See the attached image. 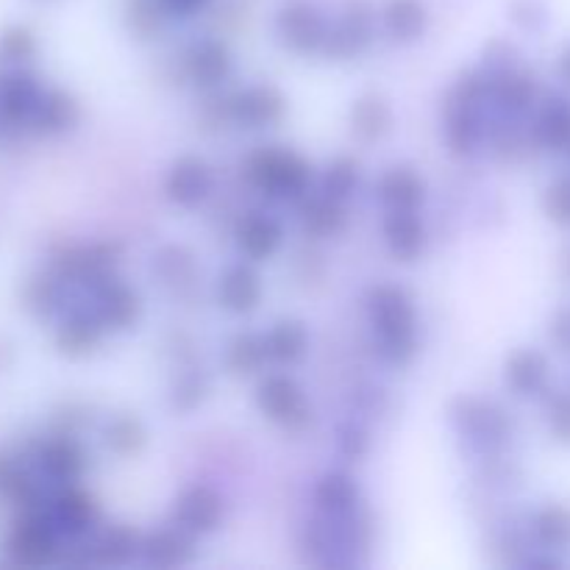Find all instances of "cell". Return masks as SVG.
I'll use <instances>...</instances> for the list:
<instances>
[{"mask_svg":"<svg viewBox=\"0 0 570 570\" xmlns=\"http://www.w3.org/2000/svg\"><path fill=\"white\" fill-rule=\"evenodd\" d=\"M423 184L415 173L393 170L382 181V198L393 206L395 212H410L421 200Z\"/></svg>","mask_w":570,"mask_h":570,"instance_id":"19","label":"cell"},{"mask_svg":"<svg viewBox=\"0 0 570 570\" xmlns=\"http://www.w3.org/2000/svg\"><path fill=\"white\" fill-rule=\"evenodd\" d=\"M306 345V334L298 323H282V326L273 328L265 340L267 356L278 362H293L304 354Z\"/></svg>","mask_w":570,"mask_h":570,"instance_id":"23","label":"cell"},{"mask_svg":"<svg viewBox=\"0 0 570 570\" xmlns=\"http://www.w3.org/2000/svg\"><path fill=\"white\" fill-rule=\"evenodd\" d=\"M340 209L332 204V200H321V204L312 206V212L306 209V228L317 234H328V232H337L340 226Z\"/></svg>","mask_w":570,"mask_h":570,"instance_id":"33","label":"cell"},{"mask_svg":"<svg viewBox=\"0 0 570 570\" xmlns=\"http://www.w3.org/2000/svg\"><path fill=\"white\" fill-rule=\"evenodd\" d=\"M546 209L562 226H570V178H562L546 195Z\"/></svg>","mask_w":570,"mask_h":570,"instance_id":"34","label":"cell"},{"mask_svg":"<svg viewBox=\"0 0 570 570\" xmlns=\"http://www.w3.org/2000/svg\"><path fill=\"white\" fill-rule=\"evenodd\" d=\"M26 309L37 317H48L61 304V282L56 276H33L22 289Z\"/></svg>","mask_w":570,"mask_h":570,"instance_id":"21","label":"cell"},{"mask_svg":"<svg viewBox=\"0 0 570 570\" xmlns=\"http://www.w3.org/2000/svg\"><path fill=\"white\" fill-rule=\"evenodd\" d=\"M45 512L56 523L61 534H81L92 523V501L72 484H56L53 493H48Z\"/></svg>","mask_w":570,"mask_h":570,"instance_id":"6","label":"cell"},{"mask_svg":"<svg viewBox=\"0 0 570 570\" xmlns=\"http://www.w3.org/2000/svg\"><path fill=\"white\" fill-rule=\"evenodd\" d=\"M507 379H510L518 393H534L546 382V360L534 351H523V354L512 356L510 367H507Z\"/></svg>","mask_w":570,"mask_h":570,"instance_id":"22","label":"cell"},{"mask_svg":"<svg viewBox=\"0 0 570 570\" xmlns=\"http://www.w3.org/2000/svg\"><path fill=\"white\" fill-rule=\"evenodd\" d=\"M9 362H11V345L0 340V371H3V367L9 365Z\"/></svg>","mask_w":570,"mask_h":570,"instance_id":"40","label":"cell"},{"mask_svg":"<svg viewBox=\"0 0 570 570\" xmlns=\"http://www.w3.org/2000/svg\"><path fill=\"white\" fill-rule=\"evenodd\" d=\"M282 33L293 48L312 50L323 42V22L306 6H289L282 14Z\"/></svg>","mask_w":570,"mask_h":570,"instance_id":"10","label":"cell"},{"mask_svg":"<svg viewBox=\"0 0 570 570\" xmlns=\"http://www.w3.org/2000/svg\"><path fill=\"white\" fill-rule=\"evenodd\" d=\"M387 237L390 245H393V254L410 262L415 259L423 245V228L412 217V212H395L387 223Z\"/></svg>","mask_w":570,"mask_h":570,"instance_id":"16","label":"cell"},{"mask_svg":"<svg viewBox=\"0 0 570 570\" xmlns=\"http://www.w3.org/2000/svg\"><path fill=\"white\" fill-rule=\"evenodd\" d=\"M167 189H170V195L178 204H195V200L204 198L206 189H209V173H206V167L198 165V161H181V165L173 170Z\"/></svg>","mask_w":570,"mask_h":570,"instance_id":"15","label":"cell"},{"mask_svg":"<svg viewBox=\"0 0 570 570\" xmlns=\"http://www.w3.org/2000/svg\"><path fill=\"white\" fill-rule=\"evenodd\" d=\"M540 137L546 145L557 150L570 148V106L568 104H554L546 109V115L540 117Z\"/></svg>","mask_w":570,"mask_h":570,"instance_id":"28","label":"cell"},{"mask_svg":"<svg viewBox=\"0 0 570 570\" xmlns=\"http://www.w3.org/2000/svg\"><path fill=\"white\" fill-rule=\"evenodd\" d=\"M161 3H165L170 11H178V14H189V11L204 6V0H161Z\"/></svg>","mask_w":570,"mask_h":570,"instance_id":"39","label":"cell"},{"mask_svg":"<svg viewBox=\"0 0 570 570\" xmlns=\"http://www.w3.org/2000/svg\"><path fill=\"white\" fill-rule=\"evenodd\" d=\"M0 499L9 504L26 510H42L48 493L42 490V482L33 476L28 468L26 456L0 454Z\"/></svg>","mask_w":570,"mask_h":570,"instance_id":"4","label":"cell"},{"mask_svg":"<svg viewBox=\"0 0 570 570\" xmlns=\"http://www.w3.org/2000/svg\"><path fill=\"white\" fill-rule=\"evenodd\" d=\"M37 53V37L26 26H9L0 31V65L26 67Z\"/></svg>","mask_w":570,"mask_h":570,"instance_id":"20","label":"cell"},{"mask_svg":"<svg viewBox=\"0 0 570 570\" xmlns=\"http://www.w3.org/2000/svg\"><path fill=\"white\" fill-rule=\"evenodd\" d=\"M534 532H538L540 543L549 549H562L570 543V510L566 507H549L534 521Z\"/></svg>","mask_w":570,"mask_h":570,"instance_id":"25","label":"cell"},{"mask_svg":"<svg viewBox=\"0 0 570 570\" xmlns=\"http://www.w3.org/2000/svg\"><path fill=\"white\" fill-rule=\"evenodd\" d=\"M95 343H98V317H89L87 312L70 315L56 332V345L67 356H83L92 351Z\"/></svg>","mask_w":570,"mask_h":570,"instance_id":"11","label":"cell"},{"mask_svg":"<svg viewBox=\"0 0 570 570\" xmlns=\"http://www.w3.org/2000/svg\"><path fill=\"white\" fill-rule=\"evenodd\" d=\"M387 28L399 39L417 37L423 31V6L417 0H390Z\"/></svg>","mask_w":570,"mask_h":570,"instance_id":"24","label":"cell"},{"mask_svg":"<svg viewBox=\"0 0 570 570\" xmlns=\"http://www.w3.org/2000/svg\"><path fill=\"white\" fill-rule=\"evenodd\" d=\"M367 39H371V17H367V9L351 11L343 26H340L337 37H334V45H337L334 50L340 56L356 53V50L365 48Z\"/></svg>","mask_w":570,"mask_h":570,"instance_id":"27","label":"cell"},{"mask_svg":"<svg viewBox=\"0 0 570 570\" xmlns=\"http://www.w3.org/2000/svg\"><path fill=\"white\" fill-rule=\"evenodd\" d=\"M83 451L76 440L56 438L48 440L42 449L37 451V468L50 484H72L83 473Z\"/></svg>","mask_w":570,"mask_h":570,"instance_id":"7","label":"cell"},{"mask_svg":"<svg viewBox=\"0 0 570 570\" xmlns=\"http://www.w3.org/2000/svg\"><path fill=\"white\" fill-rule=\"evenodd\" d=\"M265 356H267L265 340L243 337V340H237V343H234L228 362H232V367L237 373H254L256 367H259V362L265 360Z\"/></svg>","mask_w":570,"mask_h":570,"instance_id":"31","label":"cell"},{"mask_svg":"<svg viewBox=\"0 0 570 570\" xmlns=\"http://www.w3.org/2000/svg\"><path fill=\"white\" fill-rule=\"evenodd\" d=\"M42 95V83L26 67H9L0 72V131L28 128Z\"/></svg>","mask_w":570,"mask_h":570,"instance_id":"3","label":"cell"},{"mask_svg":"<svg viewBox=\"0 0 570 570\" xmlns=\"http://www.w3.org/2000/svg\"><path fill=\"white\" fill-rule=\"evenodd\" d=\"M220 301L232 312L254 309L256 301H259V282H256L254 273L243 271V267L228 273L220 282Z\"/></svg>","mask_w":570,"mask_h":570,"instance_id":"14","label":"cell"},{"mask_svg":"<svg viewBox=\"0 0 570 570\" xmlns=\"http://www.w3.org/2000/svg\"><path fill=\"white\" fill-rule=\"evenodd\" d=\"M78 109L72 104L70 95L59 92H45L42 100H39L37 111H33L31 122H28V131L33 134H42V137H50V134H61L76 122Z\"/></svg>","mask_w":570,"mask_h":570,"instance_id":"9","label":"cell"},{"mask_svg":"<svg viewBox=\"0 0 570 570\" xmlns=\"http://www.w3.org/2000/svg\"><path fill=\"white\" fill-rule=\"evenodd\" d=\"M387 106L376 98H365L354 109V126L362 137H379L387 128Z\"/></svg>","mask_w":570,"mask_h":570,"instance_id":"29","label":"cell"},{"mask_svg":"<svg viewBox=\"0 0 570 570\" xmlns=\"http://www.w3.org/2000/svg\"><path fill=\"white\" fill-rule=\"evenodd\" d=\"M551 426L560 434V440H568L570 443V395L554 404V410H551Z\"/></svg>","mask_w":570,"mask_h":570,"instance_id":"37","label":"cell"},{"mask_svg":"<svg viewBox=\"0 0 570 570\" xmlns=\"http://www.w3.org/2000/svg\"><path fill=\"white\" fill-rule=\"evenodd\" d=\"M189 67H193V76L198 78L200 83H215L226 76L228 56L220 45H200L193 53V59H189Z\"/></svg>","mask_w":570,"mask_h":570,"instance_id":"26","label":"cell"},{"mask_svg":"<svg viewBox=\"0 0 570 570\" xmlns=\"http://www.w3.org/2000/svg\"><path fill=\"white\" fill-rule=\"evenodd\" d=\"M95 317L104 326L122 328L126 323H131L137 317V301L128 289L117 287V284H109L98 293V306H95Z\"/></svg>","mask_w":570,"mask_h":570,"instance_id":"12","label":"cell"},{"mask_svg":"<svg viewBox=\"0 0 570 570\" xmlns=\"http://www.w3.org/2000/svg\"><path fill=\"white\" fill-rule=\"evenodd\" d=\"M59 529L42 510H26L3 540L6 560L14 566H48L59 554Z\"/></svg>","mask_w":570,"mask_h":570,"instance_id":"1","label":"cell"},{"mask_svg":"<svg viewBox=\"0 0 570 570\" xmlns=\"http://www.w3.org/2000/svg\"><path fill=\"white\" fill-rule=\"evenodd\" d=\"M237 111L250 126H265V122H273L282 117L284 106L282 98L276 92H271V89H250V92L239 95Z\"/></svg>","mask_w":570,"mask_h":570,"instance_id":"18","label":"cell"},{"mask_svg":"<svg viewBox=\"0 0 570 570\" xmlns=\"http://www.w3.org/2000/svg\"><path fill=\"white\" fill-rule=\"evenodd\" d=\"M317 499H321V504L326 507V510L348 512L351 507H354L356 490L351 488L348 479L332 476V479H326V482H323V488H321V493H317Z\"/></svg>","mask_w":570,"mask_h":570,"instance_id":"30","label":"cell"},{"mask_svg":"<svg viewBox=\"0 0 570 570\" xmlns=\"http://www.w3.org/2000/svg\"><path fill=\"white\" fill-rule=\"evenodd\" d=\"M373 323L379 328L384 351L395 362H404L415 348V317L401 289L379 287L373 293Z\"/></svg>","mask_w":570,"mask_h":570,"instance_id":"2","label":"cell"},{"mask_svg":"<svg viewBox=\"0 0 570 570\" xmlns=\"http://www.w3.org/2000/svg\"><path fill=\"white\" fill-rule=\"evenodd\" d=\"M184 549V540L178 534H159L156 540H150L148 557L159 566H173V562H181L178 551Z\"/></svg>","mask_w":570,"mask_h":570,"instance_id":"35","label":"cell"},{"mask_svg":"<svg viewBox=\"0 0 570 570\" xmlns=\"http://www.w3.org/2000/svg\"><path fill=\"white\" fill-rule=\"evenodd\" d=\"M250 173L262 189H271L278 195H295L306 184V167L289 154H273V150L259 154Z\"/></svg>","mask_w":570,"mask_h":570,"instance_id":"5","label":"cell"},{"mask_svg":"<svg viewBox=\"0 0 570 570\" xmlns=\"http://www.w3.org/2000/svg\"><path fill=\"white\" fill-rule=\"evenodd\" d=\"M220 518V504L209 490H193L178 507V521L189 532H209Z\"/></svg>","mask_w":570,"mask_h":570,"instance_id":"13","label":"cell"},{"mask_svg":"<svg viewBox=\"0 0 570 570\" xmlns=\"http://www.w3.org/2000/svg\"><path fill=\"white\" fill-rule=\"evenodd\" d=\"M142 443V432H139L137 421L131 417H117L109 429H106V445L117 454H128L134 451L137 445Z\"/></svg>","mask_w":570,"mask_h":570,"instance_id":"32","label":"cell"},{"mask_svg":"<svg viewBox=\"0 0 570 570\" xmlns=\"http://www.w3.org/2000/svg\"><path fill=\"white\" fill-rule=\"evenodd\" d=\"M560 70H562V78H566V81L570 83V48H568V53L562 56V65H560Z\"/></svg>","mask_w":570,"mask_h":570,"instance_id":"41","label":"cell"},{"mask_svg":"<svg viewBox=\"0 0 570 570\" xmlns=\"http://www.w3.org/2000/svg\"><path fill=\"white\" fill-rule=\"evenodd\" d=\"M259 404L273 421L284 423V426H301V423L306 421L304 395H301V390L284 376H271L262 384Z\"/></svg>","mask_w":570,"mask_h":570,"instance_id":"8","label":"cell"},{"mask_svg":"<svg viewBox=\"0 0 570 570\" xmlns=\"http://www.w3.org/2000/svg\"><path fill=\"white\" fill-rule=\"evenodd\" d=\"M239 245L248 256L262 259V256H271L278 245V228L276 223L267 220V217H248L239 226Z\"/></svg>","mask_w":570,"mask_h":570,"instance_id":"17","label":"cell"},{"mask_svg":"<svg viewBox=\"0 0 570 570\" xmlns=\"http://www.w3.org/2000/svg\"><path fill=\"white\" fill-rule=\"evenodd\" d=\"M356 184V173L351 165H337L332 167V173H328V195H337V198H343V195L351 193V187Z\"/></svg>","mask_w":570,"mask_h":570,"instance_id":"36","label":"cell"},{"mask_svg":"<svg viewBox=\"0 0 570 570\" xmlns=\"http://www.w3.org/2000/svg\"><path fill=\"white\" fill-rule=\"evenodd\" d=\"M551 334H554L557 345H560L562 351H568V354H570V309H566L560 317H557Z\"/></svg>","mask_w":570,"mask_h":570,"instance_id":"38","label":"cell"}]
</instances>
